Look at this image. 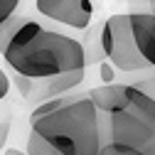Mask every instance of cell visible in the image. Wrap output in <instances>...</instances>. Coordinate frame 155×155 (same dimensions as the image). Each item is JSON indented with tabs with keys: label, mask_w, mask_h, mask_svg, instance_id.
I'll list each match as a JSON object with an SVG mask.
<instances>
[{
	"label": "cell",
	"mask_w": 155,
	"mask_h": 155,
	"mask_svg": "<svg viewBox=\"0 0 155 155\" xmlns=\"http://www.w3.org/2000/svg\"><path fill=\"white\" fill-rule=\"evenodd\" d=\"M0 54L15 74L32 81H49L89 67L86 47L79 37L42 22L32 12L0 30Z\"/></svg>",
	"instance_id": "cell-1"
},
{
	"label": "cell",
	"mask_w": 155,
	"mask_h": 155,
	"mask_svg": "<svg viewBox=\"0 0 155 155\" xmlns=\"http://www.w3.org/2000/svg\"><path fill=\"white\" fill-rule=\"evenodd\" d=\"M99 108L86 94L42 101L30 116L27 155H101Z\"/></svg>",
	"instance_id": "cell-2"
},
{
	"label": "cell",
	"mask_w": 155,
	"mask_h": 155,
	"mask_svg": "<svg viewBox=\"0 0 155 155\" xmlns=\"http://www.w3.org/2000/svg\"><path fill=\"white\" fill-rule=\"evenodd\" d=\"M99 108L104 153L155 155V101L128 81L101 84L89 91Z\"/></svg>",
	"instance_id": "cell-3"
},
{
	"label": "cell",
	"mask_w": 155,
	"mask_h": 155,
	"mask_svg": "<svg viewBox=\"0 0 155 155\" xmlns=\"http://www.w3.org/2000/svg\"><path fill=\"white\" fill-rule=\"evenodd\" d=\"M101 49L106 62L113 64L118 71H153L135 45L130 12L111 15L101 22Z\"/></svg>",
	"instance_id": "cell-4"
},
{
	"label": "cell",
	"mask_w": 155,
	"mask_h": 155,
	"mask_svg": "<svg viewBox=\"0 0 155 155\" xmlns=\"http://www.w3.org/2000/svg\"><path fill=\"white\" fill-rule=\"evenodd\" d=\"M27 12L37 15L42 22L69 35H81L91 30L94 22L91 0H30Z\"/></svg>",
	"instance_id": "cell-5"
},
{
	"label": "cell",
	"mask_w": 155,
	"mask_h": 155,
	"mask_svg": "<svg viewBox=\"0 0 155 155\" xmlns=\"http://www.w3.org/2000/svg\"><path fill=\"white\" fill-rule=\"evenodd\" d=\"M130 27H133V37L143 59L155 71V12L153 8L145 5L138 10H130Z\"/></svg>",
	"instance_id": "cell-6"
},
{
	"label": "cell",
	"mask_w": 155,
	"mask_h": 155,
	"mask_svg": "<svg viewBox=\"0 0 155 155\" xmlns=\"http://www.w3.org/2000/svg\"><path fill=\"white\" fill-rule=\"evenodd\" d=\"M84 74H86V69H81V71H71V74H64V76H57V79L45 81V89L40 91V99L49 101V99L67 96L74 86H79V84L84 81Z\"/></svg>",
	"instance_id": "cell-7"
},
{
	"label": "cell",
	"mask_w": 155,
	"mask_h": 155,
	"mask_svg": "<svg viewBox=\"0 0 155 155\" xmlns=\"http://www.w3.org/2000/svg\"><path fill=\"white\" fill-rule=\"evenodd\" d=\"M27 8H30V0H0V30L8 27L20 15H25Z\"/></svg>",
	"instance_id": "cell-8"
},
{
	"label": "cell",
	"mask_w": 155,
	"mask_h": 155,
	"mask_svg": "<svg viewBox=\"0 0 155 155\" xmlns=\"http://www.w3.org/2000/svg\"><path fill=\"white\" fill-rule=\"evenodd\" d=\"M133 84L135 89H140L145 96H150V99L155 101V71H148L145 76H140V79H135V81H128Z\"/></svg>",
	"instance_id": "cell-9"
},
{
	"label": "cell",
	"mask_w": 155,
	"mask_h": 155,
	"mask_svg": "<svg viewBox=\"0 0 155 155\" xmlns=\"http://www.w3.org/2000/svg\"><path fill=\"white\" fill-rule=\"evenodd\" d=\"M15 84H17V89H20V94L25 96V99H30L32 94H37V84L40 81H32V79H27V76L15 74Z\"/></svg>",
	"instance_id": "cell-10"
},
{
	"label": "cell",
	"mask_w": 155,
	"mask_h": 155,
	"mask_svg": "<svg viewBox=\"0 0 155 155\" xmlns=\"http://www.w3.org/2000/svg\"><path fill=\"white\" fill-rule=\"evenodd\" d=\"M99 67H101V79H104L106 84H116V79H113V69H116V67L108 64V62H101Z\"/></svg>",
	"instance_id": "cell-11"
},
{
	"label": "cell",
	"mask_w": 155,
	"mask_h": 155,
	"mask_svg": "<svg viewBox=\"0 0 155 155\" xmlns=\"http://www.w3.org/2000/svg\"><path fill=\"white\" fill-rule=\"evenodd\" d=\"M8 94H10V76L5 74L3 67H0V101H3Z\"/></svg>",
	"instance_id": "cell-12"
},
{
	"label": "cell",
	"mask_w": 155,
	"mask_h": 155,
	"mask_svg": "<svg viewBox=\"0 0 155 155\" xmlns=\"http://www.w3.org/2000/svg\"><path fill=\"white\" fill-rule=\"evenodd\" d=\"M8 135H10V118H5V121H0V148L5 145V140H8Z\"/></svg>",
	"instance_id": "cell-13"
},
{
	"label": "cell",
	"mask_w": 155,
	"mask_h": 155,
	"mask_svg": "<svg viewBox=\"0 0 155 155\" xmlns=\"http://www.w3.org/2000/svg\"><path fill=\"white\" fill-rule=\"evenodd\" d=\"M5 155H27V153H22V150H17V148H10V150H5Z\"/></svg>",
	"instance_id": "cell-14"
},
{
	"label": "cell",
	"mask_w": 155,
	"mask_h": 155,
	"mask_svg": "<svg viewBox=\"0 0 155 155\" xmlns=\"http://www.w3.org/2000/svg\"><path fill=\"white\" fill-rule=\"evenodd\" d=\"M133 3H145V5H150V3H155V0H133Z\"/></svg>",
	"instance_id": "cell-15"
},
{
	"label": "cell",
	"mask_w": 155,
	"mask_h": 155,
	"mask_svg": "<svg viewBox=\"0 0 155 155\" xmlns=\"http://www.w3.org/2000/svg\"><path fill=\"white\" fill-rule=\"evenodd\" d=\"M150 8H153V12H155V3H150Z\"/></svg>",
	"instance_id": "cell-16"
}]
</instances>
